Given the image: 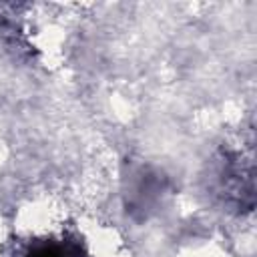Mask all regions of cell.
Listing matches in <instances>:
<instances>
[{"mask_svg": "<svg viewBox=\"0 0 257 257\" xmlns=\"http://www.w3.org/2000/svg\"><path fill=\"white\" fill-rule=\"evenodd\" d=\"M30 257H78L76 249L64 245H42L32 251Z\"/></svg>", "mask_w": 257, "mask_h": 257, "instance_id": "obj_1", "label": "cell"}]
</instances>
